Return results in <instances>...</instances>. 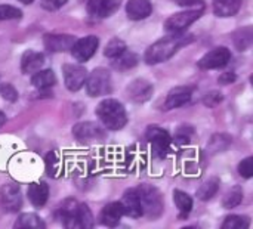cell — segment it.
<instances>
[{"mask_svg":"<svg viewBox=\"0 0 253 229\" xmlns=\"http://www.w3.org/2000/svg\"><path fill=\"white\" fill-rule=\"evenodd\" d=\"M194 40L193 34H187L182 31L178 33H170L165 36L163 38L157 40L153 43L147 50H145V62L148 65H156L160 62H165L170 59L181 47L190 44Z\"/></svg>","mask_w":253,"mask_h":229,"instance_id":"1","label":"cell"},{"mask_svg":"<svg viewBox=\"0 0 253 229\" xmlns=\"http://www.w3.org/2000/svg\"><path fill=\"white\" fill-rule=\"evenodd\" d=\"M96 115L102 126L110 130H120L127 123L126 110L117 99H105L96 107Z\"/></svg>","mask_w":253,"mask_h":229,"instance_id":"2","label":"cell"},{"mask_svg":"<svg viewBox=\"0 0 253 229\" xmlns=\"http://www.w3.org/2000/svg\"><path fill=\"white\" fill-rule=\"evenodd\" d=\"M136 191L141 201L142 216H147L150 221L160 218L163 213V198L160 191L153 185H141Z\"/></svg>","mask_w":253,"mask_h":229,"instance_id":"3","label":"cell"},{"mask_svg":"<svg viewBox=\"0 0 253 229\" xmlns=\"http://www.w3.org/2000/svg\"><path fill=\"white\" fill-rule=\"evenodd\" d=\"M86 93L92 98L104 96L111 92V74L108 70L96 68L86 77Z\"/></svg>","mask_w":253,"mask_h":229,"instance_id":"4","label":"cell"},{"mask_svg":"<svg viewBox=\"0 0 253 229\" xmlns=\"http://www.w3.org/2000/svg\"><path fill=\"white\" fill-rule=\"evenodd\" d=\"M202 15H203V9H188V10L178 12V13H175L170 18L166 19L165 30L169 31V33L184 31L187 27L194 24Z\"/></svg>","mask_w":253,"mask_h":229,"instance_id":"5","label":"cell"},{"mask_svg":"<svg viewBox=\"0 0 253 229\" xmlns=\"http://www.w3.org/2000/svg\"><path fill=\"white\" fill-rule=\"evenodd\" d=\"M145 138L151 144L154 153L159 154V157H165L169 153L172 138L168 130L159 127V126H150L145 132Z\"/></svg>","mask_w":253,"mask_h":229,"instance_id":"6","label":"cell"},{"mask_svg":"<svg viewBox=\"0 0 253 229\" xmlns=\"http://www.w3.org/2000/svg\"><path fill=\"white\" fill-rule=\"evenodd\" d=\"M230 61H231V52L227 47H216V49L208 52L197 62V65L202 70H218V68L227 67Z\"/></svg>","mask_w":253,"mask_h":229,"instance_id":"7","label":"cell"},{"mask_svg":"<svg viewBox=\"0 0 253 229\" xmlns=\"http://www.w3.org/2000/svg\"><path fill=\"white\" fill-rule=\"evenodd\" d=\"M98 44H99L98 37L87 36V37H83V38L76 40V43L71 47V53H73V56H74L76 61L86 62V61H89L93 56V53L98 49Z\"/></svg>","mask_w":253,"mask_h":229,"instance_id":"8","label":"cell"},{"mask_svg":"<svg viewBox=\"0 0 253 229\" xmlns=\"http://www.w3.org/2000/svg\"><path fill=\"white\" fill-rule=\"evenodd\" d=\"M22 198L19 187L15 184H6L0 188V207L6 212H18L21 209Z\"/></svg>","mask_w":253,"mask_h":229,"instance_id":"9","label":"cell"},{"mask_svg":"<svg viewBox=\"0 0 253 229\" xmlns=\"http://www.w3.org/2000/svg\"><path fill=\"white\" fill-rule=\"evenodd\" d=\"M62 74H64L65 86L71 92H77L84 84L87 77V71L84 70V67L73 65V64H65L62 68Z\"/></svg>","mask_w":253,"mask_h":229,"instance_id":"10","label":"cell"},{"mask_svg":"<svg viewBox=\"0 0 253 229\" xmlns=\"http://www.w3.org/2000/svg\"><path fill=\"white\" fill-rule=\"evenodd\" d=\"M126 92H127V96L130 101H133L136 104H144L151 98L153 86L150 81H147L144 78H136L127 86Z\"/></svg>","mask_w":253,"mask_h":229,"instance_id":"11","label":"cell"},{"mask_svg":"<svg viewBox=\"0 0 253 229\" xmlns=\"http://www.w3.org/2000/svg\"><path fill=\"white\" fill-rule=\"evenodd\" d=\"M120 6L119 0H89L87 1V13L92 18L102 19L113 15Z\"/></svg>","mask_w":253,"mask_h":229,"instance_id":"12","label":"cell"},{"mask_svg":"<svg viewBox=\"0 0 253 229\" xmlns=\"http://www.w3.org/2000/svg\"><path fill=\"white\" fill-rule=\"evenodd\" d=\"M76 40L77 38L74 36H68V34H46L43 37L44 47L49 52H65V50H71V47L76 43Z\"/></svg>","mask_w":253,"mask_h":229,"instance_id":"13","label":"cell"},{"mask_svg":"<svg viewBox=\"0 0 253 229\" xmlns=\"http://www.w3.org/2000/svg\"><path fill=\"white\" fill-rule=\"evenodd\" d=\"M73 135L79 139V141H93V139H98V138H104L105 132L104 129L93 123V121H82L79 124H76L73 127Z\"/></svg>","mask_w":253,"mask_h":229,"instance_id":"14","label":"cell"},{"mask_svg":"<svg viewBox=\"0 0 253 229\" xmlns=\"http://www.w3.org/2000/svg\"><path fill=\"white\" fill-rule=\"evenodd\" d=\"M193 96V87L191 86H179L169 92L166 101H165V110H175L187 102H190Z\"/></svg>","mask_w":253,"mask_h":229,"instance_id":"15","label":"cell"},{"mask_svg":"<svg viewBox=\"0 0 253 229\" xmlns=\"http://www.w3.org/2000/svg\"><path fill=\"white\" fill-rule=\"evenodd\" d=\"M120 204L123 209V215L130 216V218H141L142 216L141 201H139V195H138L136 190H127L123 194Z\"/></svg>","mask_w":253,"mask_h":229,"instance_id":"16","label":"cell"},{"mask_svg":"<svg viewBox=\"0 0 253 229\" xmlns=\"http://www.w3.org/2000/svg\"><path fill=\"white\" fill-rule=\"evenodd\" d=\"M123 218V209H122V204L120 201H114V203H110L107 204L102 210H101V215H99V222L105 227H117L120 224V219Z\"/></svg>","mask_w":253,"mask_h":229,"instance_id":"17","label":"cell"},{"mask_svg":"<svg viewBox=\"0 0 253 229\" xmlns=\"http://www.w3.org/2000/svg\"><path fill=\"white\" fill-rule=\"evenodd\" d=\"M153 10L150 0H129L126 3V15L132 21H141L150 16Z\"/></svg>","mask_w":253,"mask_h":229,"instance_id":"18","label":"cell"},{"mask_svg":"<svg viewBox=\"0 0 253 229\" xmlns=\"http://www.w3.org/2000/svg\"><path fill=\"white\" fill-rule=\"evenodd\" d=\"M27 195L34 207H43L49 197V188L44 182H33L28 187Z\"/></svg>","mask_w":253,"mask_h":229,"instance_id":"19","label":"cell"},{"mask_svg":"<svg viewBox=\"0 0 253 229\" xmlns=\"http://www.w3.org/2000/svg\"><path fill=\"white\" fill-rule=\"evenodd\" d=\"M44 62V56L36 50H27L21 58V70L24 74H31L40 70Z\"/></svg>","mask_w":253,"mask_h":229,"instance_id":"20","label":"cell"},{"mask_svg":"<svg viewBox=\"0 0 253 229\" xmlns=\"http://www.w3.org/2000/svg\"><path fill=\"white\" fill-rule=\"evenodd\" d=\"M213 12L218 16H233L239 12L242 0H212Z\"/></svg>","mask_w":253,"mask_h":229,"instance_id":"21","label":"cell"},{"mask_svg":"<svg viewBox=\"0 0 253 229\" xmlns=\"http://www.w3.org/2000/svg\"><path fill=\"white\" fill-rule=\"evenodd\" d=\"M138 64V55L133 52H129L127 49L125 52H122L119 56L113 58L111 67L117 71H127L130 68H133Z\"/></svg>","mask_w":253,"mask_h":229,"instance_id":"22","label":"cell"},{"mask_svg":"<svg viewBox=\"0 0 253 229\" xmlns=\"http://www.w3.org/2000/svg\"><path fill=\"white\" fill-rule=\"evenodd\" d=\"M31 83L36 89L43 90V89H49L50 86H53L56 83V78L52 70H39L34 73Z\"/></svg>","mask_w":253,"mask_h":229,"instance_id":"23","label":"cell"},{"mask_svg":"<svg viewBox=\"0 0 253 229\" xmlns=\"http://www.w3.org/2000/svg\"><path fill=\"white\" fill-rule=\"evenodd\" d=\"M233 41L237 50H246L252 46L253 43V31L252 27H245L237 30L233 34Z\"/></svg>","mask_w":253,"mask_h":229,"instance_id":"24","label":"cell"},{"mask_svg":"<svg viewBox=\"0 0 253 229\" xmlns=\"http://www.w3.org/2000/svg\"><path fill=\"white\" fill-rule=\"evenodd\" d=\"M13 227H15V228L24 229H43L46 225H44L43 219L39 218L37 215H34V213H24V215H21V216L16 219V222H15Z\"/></svg>","mask_w":253,"mask_h":229,"instance_id":"25","label":"cell"},{"mask_svg":"<svg viewBox=\"0 0 253 229\" xmlns=\"http://www.w3.org/2000/svg\"><path fill=\"white\" fill-rule=\"evenodd\" d=\"M218 190H219V179H218V178H211V179H208V181L199 188L197 197H199V200H202V201H208V200H211L212 197H215V194L218 192Z\"/></svg>","mask_w":253,"mask_h":229,"instance_id":"26","label":"cell"},{"mask_svg":"<svg viewBox=\"0 0 253 229\" xmlns=\"http://www.w3.org/2000/svg\"><path fill=\"white\" fill-rule=\"evenodd\" d=\"M243 201V190L242 187H233L224 197L222 206L224 209H234Z\"/></svg>","mask_w":253,"mask_h":229,"instance_id":"27","label":"cell"},{"mask_svg":"<svg viewBox=\"0 0 253 229\" xmlns=\"http://www.w3.org/2000/svg\"><path fill=\"white\" fill-rule=\"evenodd\" d=\"M173 201H175L176 207L182 212L184 216H187V215L191 212L193 204H194V203H193V198H191L187 192L179 191V190H176V191L173 192Z\"/></svg>","mask_w":253,"mask_h":229,"instance_id":"28","label":"cell"},{"mask_svg":"<svg viewBox=\"0 0 253 229\" xmlns=\"http://www.w3.org/2000/svg\"><path fill=\"white\" fill-rule=\"evenodd\" d=\"M251 227V219L248 216H239V215H233L228 216L224 224H222V229H246Z\"/></svg>","mask_w":253,"mask_h":229,"instance_id":"29","label":"cell"},{"mask_svg":"<svg viewBox=\"0 0 253 229\" xmlns=\"http://www.w3.org/2000/svg\"><path fill=\"white\" fill-rule=\"evenodd\" d=\"M62 170V164H61V160L58 158V154L56 153H49L46 155V172L50 178H58L59 173Z\"/></svg>","mask_w":253,"mask_h":229,"instance_id":"30","label":"cell"},{"mask_svg":"<svg viewBox=\"0 0 253 229\" xmlns=\"http://www.w3.org/2000/svg\"><path fill=\"white\" fill-rule=\"evenodd\" d=\"M126 50V44H125V41L122 40V38H117V37H114V38H111L108 43H107V46H105V49H104V55L107 56V58H116V56H119L122 52H125Z\"/></svg>","mask_w":253,"mask_h":229,"instance_id":"31","label":"cell"},{"mask_svg":"<svg viewBox=\"0 0 253 229\" xmlns=\"http://www.w3.org/2000/svg\"><path fill=\"white\" fill-rule=\"evenodd\" d=\"M231 144V136L228 135H213L211 142H209V150L212 153H221L228 148Z\"/></svg>","mask_w":253,"mask_h":229,"instance_id":"32","label":"cell"},{"mask_svg":"<svg viewBox=\"0 0 253 229\" xmlns=\"http://www.w3.org/2000/svg\"><path fill=\"white\" fill-rule=\"evenodd\" d=\"M194 129L191 127V126H188V124H182V126H179L178 129H176V132H175V141H176V144H179V145H185V144H188L190 141H191V138L194 136Z\"/></svg>","mask_w":253,"mask_h":229,"instance_id":"33","label":"cell"},{"mask_svg":"<svg viewBox=\"0 0 253 229\" xmlns=\"http://www.w3.org/2000/svg\"><path fill=\"white\" fill-rule=\"evenodd\" d=\"M79 216H80L82 229L93 227V216H92V212L89 210V207L86 204H79Z\"/></svg>","mask_w":253,"mask_h":229,"instance_id":"34","label":"cell"},{"mask_svg":"<svg viewBox=\"0 0 253 229\" xmlns=\"http://www.w3.org/2000/svg\"><path fill=\"white\" fill-rule=\"evenodd\" d=\"M21 16H22V12L18 7H13L10 4H0V21L19 19Z\"/></svg>","mask_w":253,"mask_h":229,"instance_id":"35","label":"cell"},{"mask_svg":"<svg viewBox=\"0 0 253 229\" xmlns=\"http://www.w3.org/2000/svg\"><path fill=\"white\" fill-rule=\"evenodd\" d=\"M0 95L7 102H16V99H18V92L12 84H1L0 86Z\"/></svg>","mask_w":253,"mask_h":229,"instance_id":"36","label":"cell"},{"mask_svg":"<svg viewBox=\"0 0 253 229\" xmlns=\"http://www.w3.org/2000/svg\"><path fill=\"white\" fill-rule=\"evenodd\" d=\"M239 173L240 176L246 178V179H251L253 176V158L252 157H248L245 158L240 164H239Z\"/></svg>","mask_w":253,"mask_h":229,"instance_id":"37","label":"cell"},{"mask_svg":"<svg viewBox=\"0 0 253 229\" xmlns=\"http://www.w3.org/2000/svg\"><path fill=\"white\" fill-rule=\"evenodd\" d=\"M222 99H224L222 93H219L218 90H212V92H209V93L203 98V104H205L206 107H216V105H219V104L222 102Z\"/></svg>","mask_w":253,"mask_h":229,"instance_id":"38","label":"cell"},{"mask_svg":"<svg viewBox=\"0 0 253 229\" xmlns=\"http://www.w3.org/2000/svg\"><path fill=\"white\" fill-rule=\"evenodd\" d=\"M68 0H40L42 6L46 9V10H56L59 7H62Z\"/></svg>","mask_w":253,"mask_h":229,"instance_id":"39","label":"cell"},{"mask_svg":"<svg viewBox=\"0 0 253 229\" xmlns=\"http://www.w3.org/2000/svg\"><path fill=\"white\" fill-rule=\"evenodd\" d=\"M176 3L182 7H193V9H205L203 0H176Z\"/></svg>","mask_w":253,"mask_h":229,"instance_id":"40","label":"cell"},{"mask_svg":"<svg viewBox=\"0 0 253 229\" xmlns=\"http://www.w3.org/2000/svg\"><path fill=\"white\" fill-rule=\"evenodd\" d=\"M236 74L234 73H225V74H222L219 78H218V81L221 83V84H230V83H234L236 81Z\"/></svg>","mask_w":253,"mask_h":229,"instance_id":"41","label":"cell"},{"mask_svg":"<svg viewBox=\"0 0 253 229\" xmlns=\"http://www.w3.org/2000/svg\"><path fill=\"white\" fill-rule=\"evenodd\" d=\"M4 123H6V115H4L3 111H0V127L4 126Z\"/></svg>","mask_w":253,"mask_h":229,"instance_id":"42","label":"cell"},{"mask_svg":"<svg viewBox=\"0 0 253 229\" xmlns=\"http://www.w3.org/2000/svg\"><path fill=\"white\" fill-rule=\"evenodd\" d=\"M21 3H24V4H28V3H33L34 0H19Z\"/></svg>","mask_w":253,"mask_h":229,"instance_id":"43","label":"cell"}]
</instances>
